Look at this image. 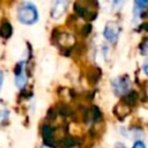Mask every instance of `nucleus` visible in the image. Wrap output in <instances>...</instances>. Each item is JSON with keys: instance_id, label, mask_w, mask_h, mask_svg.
Instances as JSON below:
<instances>
[{"instance_id": "f257e3e1", "label": "nucleus", "mask_w": 148, "mask_h": 148, "mask_svg": "<svg viewBox=\"0 0 148 148\" xmlns=\"http://www.w3.org/2000/svg\"><path fill=\"white\" fill-rule=\"evenodd\" d=\"M17 18L22 24L31 25L38 21V9L30 1H23L17 7Z\"/></svg>"}, {"instance_id": "f03ea898", "label": "nucleus", "mask_w": 148, "mask_h": 148, "mask_svg": "<svg viewBox=\"0 0 148 148\" xmlns=\"http://www.w3.org/2000/svg\"><path fill=\"white\" fill-rule=\"evenodd\" d=\"M120 31H121V28L120 25L114 22V21H110L105 24L104 27V30H103V36L104 38L111 43V44H114L117 43L118 38H119V35H120Z\"/></svg>"}, {"instance_id": "7ed1b4c3", "label": "nucleus", "mask_w": 148, "mask_h": 148, "mask_svg": "<svg viewBox=\"0 0 148 148\" xmlns=\"http://www.w3.org/2000/svg\"><path fill=\"white\" fill-rule=\"evenodd\" d=\"M111 86H112V90L117 95H125V94H128L131 81L128 76H118L112 80Z\"/></svg>"}, {"instance_id": "20e7f679", "label": "nucleus", "mask_w": 148, "mask_h": 148, "mask_svg": "<svg viewBox=\"0 0 148 148\" xmlns=\"http://www.w3.org/2000/svg\"><path fill=\"white\" fill-rule=\"evenodd\" d=\"M25 61L22 60L17 62L16 68H15V84L18 89H23L28 82V76H27V71H25Z\"/></svg>"}, {"instance_id": "39448f33", "label": "nucleus", "mask_w": 148, "mask_h": 148, "mask_svg": "<svg viewBox=\"0 0 148 148\" xmlns=\"http://www.w3.org/2000/svg\"><path fill=\"white\" fill-rule=\"evenodd\" d=\"M69 1L71 0H52V3H51V17L53 20L60 18L65 14V12H66V9H67V7L69 5Z\"/></svg>"}, {"instance_id": "423d86ee", "label": "nucleus", "mask_w": 148, "mask_h": 148, "mask_svg": "<svg viewBox=\"0 0 148 148\" xmlns=\"http://www.w3.org/2000/svg\"><path fill=\"white\" fill-rule=\"evenodd\" d=\"M148 0H134L133 5V17L134 20H140L146 12Z\"/></svg>"}, {"instance_id": "0eeeda50", "label": "nucleus", "mask_w": 148, "mask_h": 148, "mask_svg": "<svg viewBox=\"0 0 148 148\" xmlns=\"http://www.w3.org/2000/svg\"><path fill=\"white\" fill-rule=\"evenodd\" d=\"M101 2L108 12H117L124 6L126 0H101Z\"/></svg>"}, {"instance_id": "6e6552de", "label": "nucleus", "mask_w": 148, "mask_h": 148, "mask_svg": "<svg viewBox=\"0 0 148 148\" xmlns=\"http://www.w3.org/2000/svg\"><path fill=\"white\" fill-rule=\"evenodd\" d=\"M12 35V25L9 22L3 21L0 25V36L3 38H9Z\"/></svg>"}, {"instance_id": "1a4fd4ad", "label": "nucleus", "mask_w": 148, "mask_h": 148, "mask_svg": "<svg viewBox=\"0 0 148 148\" xmlns=\"http://www.w3.org/2000/svg\"><path fill=\"white\" fill-rule=\"evenodd\" d=\"M9 116V112L6 110V109H0V124L2 121H5Z\"/></svg>"}, {"instance_id": "9d476101", "label": "nucleus", "mask_w": 148, "mask_h": 148, "mask_svg": "<svg viewBox=\"0 0 148 148\" xmlns=\"http://www.w3.org/2000/svg\"><path fill=\"white\" fill-rule=\"evenodd\" d=\"M132 148H146V146H145V143H143L142 140H136L134 142V145H133Z\"/></svg>"}, {"instance_id": "9b49d317", "label": "nucleus", "mask_w": 148, "mask_h": 148, "mask_svg": "<svg viewBox=\"0 0 148 148\" xmlns=\"http://www.w3.org/2000/svg\"><path fill=\"white\" fill-rule=\"evenodd\" d=\"M2 83H3V73H2V71H0V91L2 88Z\"/></svg>"}, {"instance_id": "f8f14e48", "label": "nucleus", "mask_w": 148, "mask_h": 148, "mask_svg": "<svg viewBox=\"0 0 148 148\" xmlns=\"http://www.w3.org/2000/svg\"><path fill=\"white\" fill-rule=\"evenodd\" d=\"M42 148H47V147H42Z\"/></svg>"}]
</instances>
